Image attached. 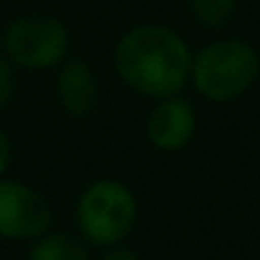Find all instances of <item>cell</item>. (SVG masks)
Returning <instances> with one entry per match:
<instances>
[{
	"instance_id": "12",
	"label": "cell",
	"mask_w": 260,
	"mask_h": 260,
	"mask_svg": "<svg viewBox=\"0 0 260 260\" xmlns=\"http://www.w3.org/2000/svg\"><path fill=\"white\" fill-rule=\"evenodd\" d=\"M10 157H13V147H10L8 134H5L3 126H0V177H5V172H8V167H10Z\"/></svg>"
},
{
	"instance_id": "3",
	"label": "cell",
	"mask_w": 260,
	"mask_h": 260,
	"mask_svg": "<svg viewBox=\"0 0 260 260\" xmlns=\"http://www.w3.org/2000/svg\"><path fill=\"white\" fill-rule=\"evenodd\" d=\"M139 220V202L134 192L111 177L91 182L76 202L79 235L88 245L111 248L124 243Z\"/></svg>"
},
{
	"instance_id": "2",
	"label": "cell",
	"mask_w": 260,
	"mask_h": 260,
	"mask_svg": "<svg viewBox=\"0 0 260 260\" xmlns=\"http://www.w3.org/2000/svg\"><path fill=\"white\" fill-rule=\"evenodd\" d=\"M260 76L258 48L243 38H217L192 53L189 81L212 104H230L248 93Z\"/></svg>"
},
{
	"instance_id": "7",
	"label": "cell",
	"mask_w": 260,
	"mask_h": 260,
	"mask_svg": "<svg viewBox=\"0 0 260 260\" xmlns=\"http://www.w3.org/2000/svg\"><path fill=\"white\" fill-rule=\"evenodd\" d=\"M56 96L69 116H88L99 104V79L93 69L81 58H66L56 76Z\"/></svg>"
},
{
	"instance_id": "6",
	"label": "cell",
	"mask_w": 260,
	"mask_h": 260,
	"mask_svg": "<svg viewBox=\"0 0 260 260\" xmlns=\"http://www.w3.org/2000/svg\"><path fill=\"white\" fill-rule=\"evenodd\" d=\"M194 132H197L194 106L182 96L159 99L147 116V139L159 152L184 149L192 142Z\"/></svg>"
},
{
	"instance_id": "1",
	"label": "cell",
	"mask_w": 260,
	"mask_h": 260,
	"mask_svg": "<svg viewBox=\"0 0 260 260\" xmlns=\"http://www.w3.org/2000/svg\"><path fill=\"white\" fill-rule=\"evenodd\" d=\"M114 69L132 91L159 101L179 96L187 86L192 51L172 28L142 23L116 41Z\"/></svg>"
},
{
	"instance_id": "10",
	"label": "cell",
	"mask_w": 260,
	"mask_h": 260,
	"mask_svg": "<svg viewBox=\"0 0 260 260\" xmlns=\"http://www.w3.org/2000/svg\"><path fill=\"white\" fill-rule=\"evenodd\" d=\"M13 91H15V69L5 56H0V109L10 104Z\"/></svg>"
},
{
	"instance_id": "9",
	"label": "cell",
	"mask_w": 260,
	"mask_h": 260,
	"mask_svg": "<svg viewBox=\"0 0 260 260\" xmlns=\"http://www.w3.org/2000/svg\"><path fill=\"white\" fill-rule=\"evenodd\" d=\"M238 0H189V10L205 28H222L235 15Z\"/></svg>"
},
{
	"instance_id": "8",
	"label": "cell",
	"mask_w": 260,
	"mask_h": 260,
	"mask_svg": "<svg viewBox=\"0 0 260 260\" xmlns=\"http://www.w3.org/2000/svg\"><path fill=\"white\" fill-rule=\"evenodd\" d=\"M28 260H91V250L81 235L48 230L41 238L30 240Z\"/></svg>"
},
{
	"instance_id": "4",
	"label": "cell",
	"mask_w": 260,
	"mask_h": 260,
	"mask_svg": "<svg viewBox=\"0 0 260 260\" xmlns=\"http://www.w3.org/2000/svg\"><path fill=\"white\" fill-rule=\"evenodd\" d=\"M3 56L20 69L46 71L66 61L71 48L69 28L46 13H28L10 20L3 30Z\"/></svg>"
},
{
	"instance_id": "11",
	"label": "cell",
	"mask_w": 260,
	"mask_h": 260,
	"mask_svg": "<svg viewBox=\"0 0 260 260\" xmlns=\"http://www.w3.org/2000/svg\"><path fill=\"white\" fill-rule=\"evenodd\" d=\"M106 253H104V258L101 260H142L137 255V250H132V248H126V245H111V248H104Z\"/></svg>"
},
{
	"instance_id": "5",
	"label": "cell",
	"mask_w": 260,
	"mask_h": 260,
	"mask_svg": "<svg viewBox=\"0 0 260 260\" xmlns=\"http://www.w3.org/2000/svg\"><path fill=\"white\" fill-rule=\"evenodd\" d=\"M53 212L46 197L25 182L0 177V238L30 243L51 230Z\"/></svg>"
}]
</instances>
